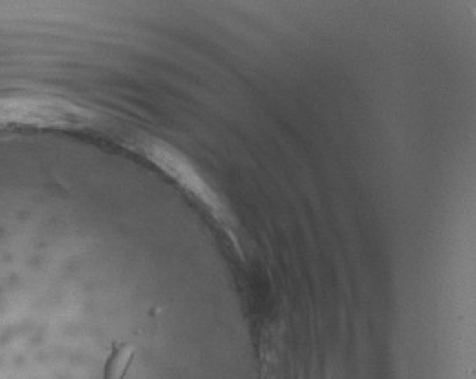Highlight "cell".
Masks as SVG:
<instances>
[{
  "label": "cell",
  "instance_id": "cell-1",
  "mask_svg": "<svg viewBox=\"0 0 476 379\" xmlns=\"http://www.w3.org/2000/svg\"><path fill=\"white\" fill-rule=\"evenodd\" d=\"M132 361V351H124L119 352L116 356L110 360V365L106 369V379H121L124 376L127 367L130 366Z\"/></svg>",
  "mask_w": 476,
  "mask_h": 379
}]
</instances>
